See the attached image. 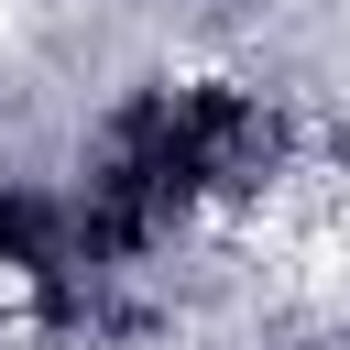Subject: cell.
I'll list each match as a JSON object with an SVG mask.
<instances>
[{
  "label": "cell",
  "instance_id": "cell-1",
  "mask_svg": "<svg viewBox=\"0 0 350 350\" xmlns=\"http://www.w3.org/2000/svg\"><path fill=\"white\" fill-rule=\"evenodd\" d=\"M208 11H230V0H208Z\"/></svg>",
  "mask_w": 350,
  "mask_h": 350
}]
</instances>
